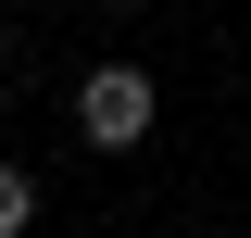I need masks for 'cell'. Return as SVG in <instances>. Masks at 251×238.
<instances>
[{"label": "cell", "instance_id": "cell-3", "mask_svg": "<svg viewBox=\"0 0 251 238\" xmlns=\"http://www.w3.org/2000/svg\"><path fill=\"white\" fill-rule=\"evenodd\" d=\"M113 13H151V0H113Z\"/></svg>", "mask_w": 251, "mask_h": 238}, {"label": "cell", "instance_id": "cell-1", "mask_svg": "<svg viewBox=\"0 0 251 238\" xmlns=\"http://www.w3.org/2000/svg\"><path fill=\"white\" fill-rule=\"evenodd\" d=\"M163 125V75L151 63H88V75H75V138L88 150H138Z\"/></svg>", "mask_w": 251, "mask_h": 238}, {"label": "cell", "instance_id": "cell-2", "mask_svg": "<svg viewBox=\"0 0 251 238\" xmlns=\"http://www.w3.org/2000/svg\"><path fill=\"white\" fill-rule=\"evenodd\" d=\"M38 226V176H25V163H0V238H25Z\"/></svg>", "mask_w": 251, "mask_h": 238}]
</instances>
